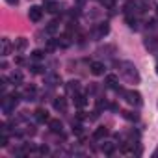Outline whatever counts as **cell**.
Returning <instances> with one entry per match:
<instances>
[{
	"instance_id": "7402d4cb",
	"label": "cell",
	"mask_w": 158,
	"mask_h": 158,
	"mask_svg": "<svg viewBox=\"0 0 158 158\" xmlns=\"http://www.w3.org/2000/svg\"><path fill=\"white\" fill-rule=\"evenodd\" d=\"M145 45H147V48H154V47H156V39H154V37H149V39L145 41Z\"/></svg>"
},
{
	"instance_id": "603a6c76",
	"label": "cell",
	"mask_w": 158,
	"mask_h": 158,
	"mask_svg": "<svg viewBox=\"0 0 158 158\" xmlns=\"http://www.w3.org/2000/svg\"><path fill=\"white\" fill-rule=\"evenodd\" d=\"M45 54H43V50H34L32 52V60H41Z\"/></svg>"
},
{
	"instance_id": "277c9868",
	"label": "cell",
	"mask_w": 158,
	"mask_h": 158,
	"mask_svg": "<svg viewBox=\"0 0 158 158\" xmlns=\"http://www.w3.org/2000/svg\"><path fill=\"white\" fill-rule=\"evenodd\" d=\"M45 11L58 13L60 11V2H56V0H47V2H45Z\"/></svg>"
},
{
	"instance_id": "7a4b0ae2",
	"label": "cell",
	"mask_w": 158,
	"mask_h": 158,
	"mask_svg": "<svg viewBox=\"0 0 158 158\" xmlns=\"http://www.w3.org/2000/svg\"><path fill=\"white\" fill-rule=\"evenodd\" d=\"M28 17H30V21L39 23V21H41V17H43V10H41L39 6H32V8L28 10Z\"/></svg>"
},
{
	"instance_id": "52a82bcc",
	"label": "cell",
	"mask_w": 158,
	"mask_h": 158,
	"mask_svg": "<svg viewBox=\"0 0 158 158\" xmlns=\"http://www.w3.org/2000/svg\"><path fill=\"white\" fill-rule=\"evenodd\" d=\"M104 69H106V67H104V63H101V61H93V63H91V73L97 74V76H99V74H104Z\"/></svg>"
},
{
	"instance_id": "3957f363",
	"label": "cell",
	"mask_w": 158,
	"mask_h": 158,
	"mask_svg": "<svg viewBox=\"0 0 158 158\" xmlns=\"http://www.w3.org/2000/svg\"><path fill=\"white\" fill-rule=\"evenodd\" d=\"M45 84L50 86V88H54V86L61 84V78H60L58 74H54V73H52V74H47V76H45Z\"/></svg>"
},
{
	"instance_id": "ffe728a7",
	"label": "cell",
	"mask_w": 158,
	"mask_h": 158,
	"mask_svg": "<svg viewBox=\"0 0 158 158\" xmlns=\"http://www.w3.org/2000/svg\"><path fill=\"white\" fill-rule=\"evenodd\" d=\"M11 82L21 84V82H23V74H21V73H13V74H11Z\"/></svg>"
},
{
	"instance_id": "d6986e66",
	"label": "cell",
	"mask_w": 158,
	"mask_h": 158,
	"mask_svg": "<svg viewBox=\"0 0 158 158\" xmlns=\"http://www.w3.org/2000/svg\"><path fill=\"white\" fill-rule=\"evenodd\" d=\"M47 32H48V34H56V32H58V23H56V21L48 23V26H47Z\"/></svg>"
},
{
	"instance_id": "7c38bea8",
	"label": "cell",
	"mask_w": 158,
	"mask_h": 158,
	"mask_svg": "<svg viewBox=\"0 0 158 158\" xmlns=\"http://www.w3.org/2000/svg\"><path fill=\"white\" fill-rule=\"evenodd\" d=\"M104 136H108V128H106V127H99V128L93 132V138H95V139H102Z\"/></svg>"
},
{
	"instance_id": "9a60e30c",
	"label": "cell",
	"mask_w": 158,
	"mask_h": 158,
	"mask_svg": "<svg viewBox=\"0 0 158 158\" xmlns=\"http://www.w3.org/2000/svg\"><path fill=\"white\" fill-rule=\"evenodd\" d=\"M108 32H110V26H108V23H104V24H101V26L97 28V35H99V37H104Z\"/></svg>"
},
{
	"instance_id": "d4e9b609",
	"label": "cell",
	"mask_w": 158,
	"mask_h": 158,
	"mask_svg": "<svg viewBox=\"0 0 158 158\" xmlns=\"http://www.w3.org/2000/svg\"><path fill=\"white\" fill-rule=\"evenodd\" d=\"M39 152H41V154H48V147H47V145L39 147Z\"/></svg>"
},
{
	"instance_id": "2e32d148",
	"label": "cell",
	"mask_w": 158,
	"mask_h": 158,
	"mask_svg": "<svg viewBox=\"0 0 158 158\" xmlns=\"http://www.w3.org/2000/svg\"><path fill=\"white\" fill-rule=\"evenodd\" d=\"M10 50H11L10 41H8V39H2V50H0V54H2V56H8V54H10Z\"/></svg>"
},
{
	"instance_id": "4316f807",
	"label": "cell",
	"mask_w": 158,
	"mask_h": 158,
	"mask_svg": "<svg viewBox=\"0 0 158 158\" xmlns=\"http://www.w3.org/2000/svg\"><path fill=\"white\" fill-rule=\"evenodd\" d=\"M156 74H158V63H156Z\"/></svg>"
},
{
	"instance_id": "30bf717a",
	"label": "cell",
	"mask_w": 158,
	"mask_h": 158,
	"mask_svg": "<svg viewBox=\"0 0 158 158\" xmlns=\"http://www.w3.org/2000/svg\"><path fill=\"white\" fill-rule=\"evenodd\" d=\"M104 84H106L108 88H117V76H115V74H106Z\"/></svg>"
},
{
	"instance_id": "9c48e42d",
	"label": "cell",
	"mask_w": 158,
	"mask_h": 158,
	"mask_svg": "<svg viewBox=\"0 0 158 158\" xmlns=\"http://www.w3.org/2000/svg\"><path fill=\"white\" fill-rule=\"evenodd\" d=\"M35 119H37L39 123H45V121H50V119H48V114H47V110H43V108H39V110H35Z\"/></svg>"
},
{
	"instance_id": "6da1fadb",
	"label": "cell",
	"mask_w": 158,
	"mask_h": 158,
	"mask_svg": "<svg viewBox=\"0 0 158 158\" xmlns=\"http://www.w3.org/2000/svg\"><path fill=\"white\" fill-rule=\"evenodd\" d=\"M125 97H127V102L128 104H136V106H141L143 104L141 95L138 91H125Z\"/></svg>"
},
{
	"instance_id": "8fae6325",
	"label": "cell",
	"mask_w": 158,
	"mask_h": 158,
	"mask_svg": "<svg viewBox=\"0 0 158 158\" xmlns=\"http://www.w3.org/2000/svg\"><path fill=\"white\" fill-rule=\"evenodd\" d=\"M48 128H50L52 132H61V121L50 119V121H48Z\"/></svg>"
},
{
	"instance_id": "cb8c5ba5",
	"label": "cell",
	"mask_w": 158,
	"mask_h": 158,
	"mask_svg": "<svg viewBox=\"0 0 158 158\" xmlns=\"http://www.w3.org/2000/svg\"><path fill=\"white\" fill-rule=\"evenodd\" d=\"M32 73H35V74H37V73H43V67H41V65H34V67H32Z\"/></svg>"
},
{
	"instance_id": "5b68a950",
	"label": "cell",
	"mask_w": 158,
	"mask_h": 158,
	"mask_svg": "<svg viewBox=\"0 0 158 158\" xmlns=\"http://www.w3.org/2000/svg\"><path fill=\"white\" fill-rule=\"evenodd\" d=\"M125 67H127V69H125V74L130 78V80H132V78H134V80H138L139 76H138V73H136V67L130 65V63H125Z\"/></svg>"
},
{
	"instance_id": "8992f818",
	"label": "cell",
	"mask_w": 158,
	"mask_h": 158,
	"mask_svg": "<svg viewBox=\"0 0 158 158\" xmlns=\"http://www.w3.org/2000/svg\"><path fill=\"white\" fill-rule=\"evenodd\" d=\"M26 47H28V41H26L24 37H19V39H15V43H13V48H15L17 52H23Z\"/></svg>"
},
{
	"instance_id": "e0dca14e",
	"label": "cell",
	"mask_w": 158,
	"mask_h": 158,
	"mask_svg": "<svg viewBox=\"0 0 158 158\" xmlns=\"http://www.w3.org/2000/svg\"><path fill=\"white\" fill-rule=\"evenodd\" d=\"M71 45V41H69V35H61L60 39H58V47H61V48H67Z\"/></svg>"
},
{
	"instance_id": "ac0fdd59",
	"label": "cell",
	"mask_w": 158,
	"mask_h": 158,
	"mask_svg": "<svg viewBox=\"0 0 158 158\" xmlns=\"http://www.w3.org/2000/svg\"><path fill=\"white\" fill-rule=\"evenodd\" d=\"M138 10V4L136 2H127L125 4V13H134Z\"/></svg>"
},
{
	"instance_id": "ba28073f",
	"label": "cell",
	"mask_w": 158,
	"mask_h": 158,
	"mask_svg": "<svg viewBox=\"0 0 158 158\" xmlns=\"http://www.w3.org/2000/svg\"><path fill=\"white\" fill-rule=\"evenodd\" d=\"M65 108H67V101H65L63 97H60V99L54 101V110H58V112H65Z\"/></svg>"
},
{
	"instance_id": "5bb4252c",
	"label": "cell",
	"mask_w": 158,
	"mask_h": 158,
	"mask_svg": "<svg viewBox=\"0 0 158 158\" xmlns=\"http://www.w3.org/2000/svg\"><path fill=\"white\" fill-rule=\"evenodd\" d=\"M78 88H80V82H78V80H71V82L67 84V91H69V93H76Z\"/></svg>"
},
{
	"instance_id": "484cf974",
	"label": "cell",
	"mask_w": 158,
	"mask_h": 158,
	"mask_svg": "<svg viewBox=\"0 0 158 158\" xmlns=\"http://www.w3.org/2000/svg\"><path fill=\"white\" fill-rule=\"evenodd\" d=\"M6 2H8L10 6H17V4H19V0H6Z\"/></svg>"
},
{
	"instance_id": "4fadbf2b",
	"label": "cell",
	"mask_w": 158,
	"mask_h": 158,
	"mask_svg": "<svg viewBox=\"0 0 158 158\" xmlns=\"http://www.w3.org/2000/svg\"><path fill=\"white\" fill-rule=\"evenodd\" d=\"M74 104H76L78 108H84V106L88 104V97H86V95H76V97H74Z\"/></svg>"
},
{
	"instance_id": "44dd1931",
	"label": "cell",
	"mask_w": 158,
	"mask_h": 158,
	"mask_svg": "<svg viewBox=\"0 0 158 158\" xmlns=\"http://www.w3.org/2000/svg\"><path fill=\"white\" fill-rule=\"evenodd\" d=\"M102 152L112 154V152H114V145H112V143H104V145H102Z\"/></svg>"
}]
</instances>
